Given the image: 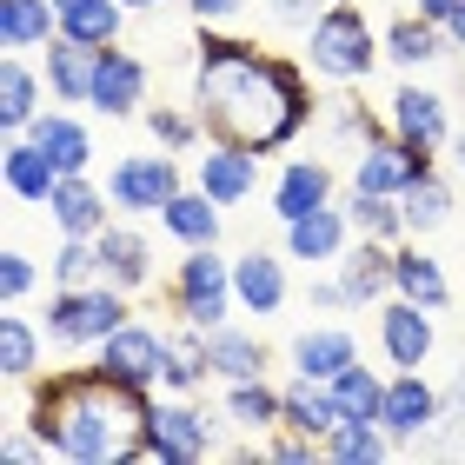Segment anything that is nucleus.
Instances as JSON below:
<instances>
[{
  "instance_id": "8fccbe9b",
  "label": "nucleus",
  "mask_w": 465,
  "mask_h": 465,
  "mask_svg": "<svg viewBox=\"0 0 465 465\" xmlns=\"http://www.w3.org/2000/svg\"><path fill=\"white\" fill-rule=\"evenodd\" d=\"M446 406L465 419V366H459V379H452V386H446Z\"/></svg>"
},
{
  "instance_id": "09e8293b",
  "label": "nucleus",
  "mask_w": 465,
  "mask_h": 465,
  "mask_svg": "<svg viewBox=\"0 0 465 465\" xmlns=\"http://www.w3.org/2000/svg\"><path fill=\"white\" fill-rule=\"evenodd\" d=\"M446 40H452V54H465V0L452 7V20H446Z\"/></svg>"
},
{
  "instance_id": "6e6552de",
  "label": "nucleus",
  "mask_w": 465,
  "mask_h": 465,
  "mask_svg": "<svg viewBox=\"0 0 465 465\" xmlns=\"http://www.w3.org/2000/svg\"><path fill=\"white\" fill-rule=\"evenodd\" d=\"M166 359H173V332L146 326L140 312H134L120 332H107V340L94 346V366L107 372V379H120V386H140V392H160Z\"/></svg>"
},
{
  "instance_id": "c03bdc74",
  "label": "nucleus",
  "mask_w": 465,
  "mask_h": 465,
  "mask_svg": "<svg viewBox=\"0 0 465 465\" xmlns=\"http://www.w3.org/2000/svg\"><path fill=\"white\" fill-rule=\"evenodd\" d=\"M326 7H332V0H266V20H272V27H286V34H306Z\"/></svg>"
},
{
  "instance_id": "49530a36",
  "label": "nucleus",
  "mask_w": 465,
  "mask_h": 465,
  "mask_svg": "<svg viewBox=\"0 0 465 465\" xmlns=\"http://www.w3.org/2000/svg\"><path fill=\"white\" fill-rule=\"evenodd\" d=\"M180 7L193 14V27H232L246 14V0H180Z\"/></svg>"
},
{
  "instance_id": "4be33fe9",
  "label": "nucleus",
  "mask_w": 465,
  "mask_h": 465,
  "mask_svg": "<svg viewBox=\"0 0 465 465\" xmlns=\"http://www.w3.org/2000/svg\"><path fill=\"white\" fill-rule=\"evenodd\" d=\"M340 286H346V300H352V312H379L392 300V246L386 240H352L346 252H340Z\"/></svg>"
},
{
  "instance_id": "ddd939ff",
  "label": "nucleus",
  "mask_w": 465,
  "mask_h": 465,
  "mask_svg": "<svg viewBox=\"0 0 465 465\" xmlns=\"http://www.w3.org/2000/svg\"><path fill=\"white\" fill-rule=\"evenodd\" d=\"M359 240L352 220H346V200H326V206H312V213L300 220H280V246H286V260H300L306 272L312 266H340V252Z\"/></svg>"
},
{
  "instance_id": "f8f14e48",
  "label": "nucleus",
  "mask_w": 465,
  "mask_h": 465,
  "mask_svg": "<svg viewBox=\"0 0 465 465\" xmlns=\"http://www.w3.org/2000/svg\"><path fill=\"white\" fill-rule=\"evenodd\" d=\"M386 120H392V134L399 140H412V146H432V153H446L452 146V107H446V94L439 87H426L419 74H406L392 87V100H386Z\"/></svg>"
},
{
  "instance_id": "4468645a",
  "label": "nucleus",
  "mask_w": 465,
  "mask_h": 465,
  "mask_svg": "<svg viewBox=\"0 0 465 465\" xmlns=\"http://www.w3.org/2000/svg\"><path fill=\"white\" fill-rule=\"evenodd\" d=\"M146 94H153V74L134 47H100V74H94V107L100 120H140L146 114Z\"/></svg>"
},
{
  "instance_id": "0eeeda50",
  "label": "nucleus",
  "mask_w": 465,
  "mask_h": 465,
  "mask_svg": "<svg viewBox=\"0 0 465 465\" xmlns=\"http://www.w3.org/2000/svg\"><path fill=\"white\" fill-rule=\"evenodd\" d=\"M193 180V166H180V153L146 146V153H120L107 166V193L120 206V220H160V206Z\"/></svg>"
},
{
  "instance_id": "9b49d317",
  "label": "nucleus",
  "mask_w": 465,
  "mask_h": 465,
  "mask_svg": "<svg viewBox=\"0 0 465 465\" xmlns=\"http://www.w3.org/2000/svg\"><path fill=\"white\" fill-rule=\"evenodd\" d=\"M379 352H386L392 372L432 366V352H439V312L406 300V292H392V300L379 306Z\"/></svg>"
},
{
  "instance_id": "a18cd8bd",
  "label": "nucleus",
  "mask_w": 465,
  "mask_h": 465,
  "mask_svg": "<svg viewBox=\"0 0 465 465\" xmlns=\"http://www.w3.org/2000/svg\"><path fill=\"white\" fill-rule=\"evenodd\" d=\"M312 452H320V439H312V432H292V426H272L266 432V459H280V465H306Z\"/></svg>"
},
{
  "instance_id": "9d476101",
  "label": "nucleus",
  "mask_w": 465,
  "mask_h": 465,
  "mask_svg": "<svg viewBox=\"0 0 465 465\" xmlns=\"http://www.w3.org/2000/svg\"><path fill=\"white\" fill-rule=\"evenodd\" d=\"M419 173H432V146H412V140H399V134H379V140H366L352 153V193H406V186L419 180Z\"/></svg>"
},
{
  "instance_id": "412c9836",
  "label": "nucleus",
  "mask_w": 465,
  "mask_h": 465,
  "mask_svg": "<svg viewBox=\"0 0 465 465\" xmlns=\"http://www.w3.org/2000/svg\"><path fill=\"white\" fill-rule=\"evenodd\" d=\"M340 200V173H332V160L320 153H292L280 166V180H272V220H300L312 206Z\"/></svg>"
},
{
  "instance_id": "ea45409f",
  "label": "nucleus",
  "mask_w": 465,
  "mask_h": 465,
  "mask_svg": "<svg viewBox=\"0 0 465 465\" xmlns=\"http://www.w3.org/2000/svg\"><path fill=\"white\" fill-rule=\"evenodd\" d=\"M332 392H340L346 419H379V406H386V372L366 366V359H352V366L332 379Z\"/></svg>"
},
{
  "instance_id": "72a5a7b5",
  "label": "nucleus",
  "mask_w": 465,
  "mask_h": 465,
  "mask_svg": "<svg viewBox=\"0 0 465 465\" xmlns=\"http://www.w3.org/2000/svg\"><path fill=\"white\" fill-rule=\"evenodd\" d=\"M60 34L54 0H0V47L7 54H40Z\"/></svg>"
},
{
  "instance_id": "6ab92c4d",
  "label": "nucleus",
  "mask_w": 465,
  "mask_h": 465,
  "mask_svg": "<svg viewBox=\"0 0 465 465\" xmlns=\"http://www.w3.org/2000/svg\"><path fill=\"white\" fill-rule=\"evenodd\" d=\"M40 74H47V100L60 107H94V74H100V47L74 34H54L40 47Z\"/></svg>"
},
{
  "instance_id": "a211bd4d",
  "label": "nucleus",
  "mask_w": 465,
  "mask_h": 465,
  "mask_svg": "<svg viewBox=\"0 0 465 465\" xmlns=\"http://www.w3.org/2000/svg\"><path fill=\"white\" fill-rule=\"evenodd\" d=\"M47 220L60 232H80V240H100L114 220H120V206L107 193V180H94V173H67L54 186V200H47Z\"/></svg>"
},
{
  "instance_id": "2eb2a0df",
  "label": "nucleus",
  "mask_w": 465,
  "mask_h": 465,
  "mask_svg": "<svg viewBox=\"0 0 465 465\" xmlns=\"http://www.w3.org/2000/svg\"><path fill=\"white\" fill-rule=\"evenodd\" d=\"M193 186L220 206H246L260 193V153H246V146H232V140H206L193 153Z\"/></svg>"
},
{
  "instance_id": "423d86ee",
  "label": "nucleus",
  "mask_w": 465,
  "mask_h": 465,
  "mask_svg": "<svg viewBox=\"0 0 465 465\" xmlns=\"http://www.w3.org/2000/svg\"><path fill=\"white\" fill-rule=\"evenodd\" d=\"M220 419L186 392H153V426H146V459L140 465H200V459H213L220 452Z\"/></svg>"
},
{
  "instance_id": "39448f33",
  "label": "nucleus",
  "mask_w": 465,
  "mask_h": 465,
  "mask_svg": "<svg viewBox=\"0 0 465 465\" xmlns=\"http://www.w3.org/2000/svg\"><path fill=\"white\" fill-rule=\"evenodd\" d=\"M166 300L186 326L213 332L226 326L232 312H240V292H232V260L220 246H186V260L173 266V280H166Z\"/></svg>"
},
{
  "instance_id": "dca6fc26",
  "label": "nucleus",
  "mask_w": 465,
  "mask_h": 465,
  "mask_svg": "<svg viewBox=\"0 0 465 465\" xmlns=\"http://www.w3.org/2000/svg\"><path fill=\"white\" fill-rule=\"evenodd\" d=\"M60 180H67V166H60L40 140H27V134L0 140V186H7L20 206H47Z\"/></svg>"
},
{
  "instance_id": "a878e982",
  "label": "nucleus",
  "mask_w": 465,
  "mask_h": 465,
  "mask_svg": "<svg viewBox=\"0 0 465 465\" xmlns=\"http://www.w3.org/2000/svg\"><path fill=\"white\" fill-rule=\"evenodd\" d=\"M206 359H213V379H220V386H232V379H266V372H272V346L260 340V332L232 326V320L206 332Z\"/></svg>"
},
{
  "instance_id": "79ce46f5",
  "label": "nucleus",
  "mask_w": 465,
  "mask_h": 465,
  "mask_svg": "<svg viewBox=\"0 0 465 465\" xmlns=\"http://www.w3.org/2000/svg\"><path fill=\"white\" fill-rule=\"evenodd\" d=\"M34 286H40V266L20 246H7V252H0V306H27Z\"/></svg>"
},
{
  "instance_id": "c756f323",
  "label": "nucleus",
  "mask_w": 465,
  "mask_h": 465,
  "mask_svg": "<svg viewBox=\"0 0 465 465\" xmlns=\"http://www.w3.org/2000/svg\"><path fill=\"white\" fill-rule=\"evenodd\" d=\"M40 94H47V74L27 67V54H7V60H0V140L34 126Z\"/></svg>"
},
{
  "instance_id": "f257e3e1",
  "label": "nucleus",
  "mask_w": 465,
  "mask_h": 465,
  "mask_svg": "<svg viewBox=\"0 0 465 465\" xmlns=\"http://www.w3.org/2000/svg\"><path fill=\"white\" fill-rule=\"evenodd\" d=\"M193 114L206 120V140H232V146L266 160V153H286L306 134L320 100H312L306 67H292L286 54H260L240 34L200 27Z\"/></svg>"
},
{
  "instance_id": "a19ab883",
  "label": "nucleus",
  "mask_w": 465,
  "mask_h": 465,
  "mask_svg": "<svg viewBox=\"0 0 465 465\" xmlns=\"http://www.w3.org/2000/svg\"><path fill=\"white\" fill-rule=\"evenodd\" d=\"M332 134H340V140H352V153H359V146H366V140H379V134H392V120H379V114H366V100H340V107H332Z\"/></svg>"
},
{
  "instance_id": "393cba45",
  "label": "nucleus",
  "mask_w": 465,
  "mask_h": 465,
  "mask_svg": "<svg viewBox=\"0 0 465 465\" xmlns=\"http://www.w3.org/2000/svg\"><path fill=\"white\" fill-rule=\"evenodd\" d=\"M392 292H406V300L432 306V312H446V306H452V280H446V266H439V252H426L419 240H399V246H392Z\"/></svg>"
},
{
  "instance_id": "b1692460",
  "label": "nucleus",
  "mask_w": 465,
  "mask_h": 465,
  "mask_svg": "<svg viewBox=\"0 0 465 465\" xmlns=\"http://www.w3.org/2000/svg\"><path fill=\"white\" fill-rule=\"evenodd\" d=\"M27 140H40L67 173H94V126L80 120V107H60V100L40 107L34 126H27Z\"/></svg>"
},
{
  "instance_id": "58836bf2",
  "label": "nucleus",
  "mask_w": 465,
  "mask_h": 465,
  "mask_svg": "<svg viewBox=\"0 0 465 465\" xmlns=\"http://www.w3.org/2000/svg\"><path fill=\"white\" fill-rule=\"evenodd\" d=\"M47 280L54 286H94V280H107V266H100V240L60 232V246H54V260H47Z\"/></svg>"
},
{
  "instance_id": "1a4fd4ad",
  "label": "nucleus",
  "mask_w": 465,
  "mask_h": 465,
  "mask_svg": "<svg viewBox=\"0 0 465 465\" xmlns=\"http://www.w3.org/2000/svg\"><path fill=\"white\" fill-rule=\"evenodd\" d=\"M379 426L392 432V446H419L426 432L446 426V392L426 379V366L386 372V406H379Z\"/></svg>"
},
{
  "instance_id": "e433bc0d",
  "label": "nucleus",
  "mask_w": 465,
  "mask_h": 465,
  "mask_svg": "<svg viewBox=\"0 0 465 465\" xmlns=\"http://www.w3.org/2000/svg\"><path fill=\"white\" fill-rule=\"evenodd\" d=\"M126 27V7L120 0H74V7H60V34L87 40V47H114Z\"/></svg>"
},
{
  "instance_id": "20e7f679",
  "label": "nucleus",
  "mask_w": 465,
  "mask_h": 465,
  "mask_svg": "<svg viewBox=\"0 0 465 465\" xmlns=\"http://www.w3.org/2000/svg\"><path fill=\"white\" fill-rule=\"evenodd\" d=\"M126 320H134V292H120L114 280L54 286L47 306H40V332H47V346H60V352H94Z\"/></svg>"
},
{
  "instance_id": "473e14b6",
  "label": "nucleus",
  "mask_w": 465,
  "mask_h": 465,
  "mask_svg": "<svg viewBox=\"0 0 465 465\" xmlns=\"http://www.w3.org/2000/svg\"><path fill=\"white\" fill-rule=\"evenodd\" d=\"M399 206H406V232H412V240H432L439 226H452L459 193H452V180L432 166V173H419L406 193H399Z\"/></svg>"
},
{
  "instance_id": "7ed1b4c3",
  "label": "nucleus",
  "mask_w": 465,
  "mask_h": 465,
  "mask_svg": "<svg viewBox=\"0 0 465 465\" xmlns=\"http://www.w3.org/2000/svg\"><path fill=\"white\" fill-rule=\"evenodd\" d=\"M379 60H386V34L359 14V0H332L306 27V67L320 80H332V87H359Z\"/></svg>"
},
{
  "instance_id": "3c124183",
  "label": "nucleus",
  "mask_w": 465,
  "mask_h": 465,
  "mask_svg": "<svg viewBox=\"0 0 465 465\" xmlns=\"http://www.w3.org/2000/svg\"><path fill=\"white\" fill-rule=\"evenodd\" d=\"M446 153H452V173L465 180V126H459V134H452V146H446Z\"/></svg>"
},
{
  "instance_id": "c85d7f7f",
  "label": "nucleus",
  "mask_w": 465,
  "mask_h": 465,
  "mask_svg": "<svg viewBox=\"0 0 465 465\" xmlns=\"http://www.w3.org/2000/svg\"><path fill=\"white\" fill-rule=\"evenodd\" d=\"M280 399H286V419H280V426H292V432H312L320 446H326V432L346 419V412H340V392H332L326 379H306V372H292L286 386H280Z\"/></svg>"
},
{
  "instance_id": "cd10ccee",
  "label": "nucleus",
  "mask_w": 465,
  "mask_h": 465,
  "mask_svg": "<svg viewBox=\"0 0 465 465\" xmlns=\"http://www.w3.org/2000/svg\"><path fill=\"white\" fill-rule=\"evenodd\" d=\"M446 54H452V40H446V27L426 20V14H399L392 27H386V60H392L399 74H426V67H439Z\"/></svg>"
},
{
  "instance_id": "de8ad7c7",
  "label": "nucleus",
  "mask_w": 465,
  "mask_h": 465,
  "mask_svg": "<svg viewBox=\"0 0 465 465\" xmlns=\"http://www.w3.org/2000/svg\"><path fill=\"white\" fill-rule=\"evenodd\" d=\"M452 7H459V0H412V14H426V20H439V27H446V20H452Z\"/></svg>"
},
{
  "instance_id": "5701e85b",
  "label": "nucleus",
  "mask_w": 465,
  "mask_h": 465,
  "mask_svg": "<svg viewBox=\"0 0 465 465\" xmlns=\"http://www.w3.org/2000/svg\"><path fill=\"white\" fill-rule=\"evenodd\" d=\"M100 266L120 292H146L153 286V240L140 232V220H114L100 232Z\"/></svg>"
},
{
  "instance_id": "603ef678",
  "label": "nucleus",
  "mask_w": 465,
  "mask_h": 465,
  "mask_svg": "<svg viewBox=\"0 0 465 465\" xmlns=\"http://www.w3.org/2000/svg\"><path fill=\"white\" fill-rule=\"evenodd\" d=\"M126 14H160V7H173V0H120Z\"/></svg>"
},
{
  "instance_id": "aec40b11",
  "label": "nucleus",
  "mask_w": 465,
  "mask_h": 465,
  "mask_svg": "<svg viewBox=\"0 0 465 465\" xmlns=\"http://www.w3.org/2000/svg\"><path fill=\"white\" fill-rule=\"evenodd\" d=\"M359 359V340H352V326H340V320H312V326H300L286 340V366L292 372H306V379H340L346 366Z\"/></svg>"
},
{
  "instance_id": "4c0bfd02",
  "label": "nucleus",
  "mask_w": 465,
  "mask_h": 465,
  "mask_svg": "<svg viewBox=\"0 0 465 465\" xmlns=\"http://www.w3.org/2000/svg\"><path fill=\"white\" fill-rule=\"evenodd\" d=\"M140 120H146V134H153V146H166V153H200V146H206V120L193 107H166V100H153Z\"/></svg>"
},
{
  "instance_id": "f704fd0d",
  "label": "nucleus",
  "mask_w": 465,
  "mask_h": 465,
  "mask_svg": "<svg viewBox=\"0 0 465 465\" xmlns=\"http://www.w3.org/2000/svg\"><path fill=\"white\" fill-rule=\"evenodd\" d=\"M326 459H340V465H379V459H392V432L379 426V419H340V426L326 432Z\"/></svg>"
},
{
  "instance_id": "37998d69",
  "label": "nucleus",
  "mask_w": 465,
  "mask_h": 465,
  "mask_svg": "<svg viewBox=\"0 0 465 465\" xmlns=\"http://www.w3.org/2000/svg\"><path fill=\"white\" fill-rule=\"evenodd\" d=\"M300 300H306V312H352V300H346V286H340V272H332V266H312L306 272Z\"/></svg>"
},
{
  "instance_id": "bb28decb",
  "label": "nucleus",
  "mask_w": 465,
  "mask_h": 465,
  "mask_svg": "<svg viewBox=\"0 0 465 465\" xmlns=\"http://www.w3.org/2000/svg\"><path fill=\"white\" fill-rule=\"evenodd\" d=\"M160 226L173 232L180 246H220V240H226V206H220V200H206L200 186L186 180L180 193L160 206Z\"/></svg>"
},
{
  "instance_id": "864d4df0",
  "label": "nucleus",
  "mask_w": 465,
  "mask_h": 465,
  "mask_svg": "<svg viewBox=\"0 0 465 465\" xmlns=\"http://www.w3.org/2000/svg\"><path fill=\"white\" fill-rule=\"evenodd\" d=\"M54 7H74V0H54Z\"/></svg>"
},
{
  "instance_id": "7c9ffc66",
  "label": "nucleus",
  "mask_w": 465,
  "mask_h": 465,
  "mask_svg": "<svg viewBox=\"0 0 465 465\" xmlns=\"http://www.w3.org/2000/svg\"><path fill=\"white\" fill-rule=\"evenodd\" d=\"M220 412H226V426H240V432H272L286 419V399L272 379H232V386L220 392Z\"/></svg>"
},
{
  "instance_id": "2f4dec72",
  "label": "nucleus",
  "mask_w": 465,
  "mask_h": 465,
  "mask_svg": "<svg viewBox=\"0 0 465 465\" xmlns=\"http://www.w3.org/2000/svg\"><path fill=\"white\" fill-rule=\"evenodd\" d=\"M40 352H47L40 320H27L20 306H7L0 312V372H7V386H34L40 379Z\"/></svg>"
},
{
  "instance_id": "f3484780",
  "label": "nucleus",
  "mask_w": 465,
  "mask_h": 465,
  "mask_svg": "<svg viewBox=\"0 0 465 465\" xmlns=\"http://www.w3.org/2000/svg\"><path fill=\"white\" fill-rule=\"evenodd\" d=\"M232 292H240V312H260V320H272V312H286L292 300V280H286V246H246L232 252Z\"/></svg>"
},
{
  "instance_id": "f03ea898",
  "label": "nucleus",
  "mask_w": 465,
  "mask_h": 465,
  "mask_svg": "<svg viewBox=\"0 0 465 465\" xmlns=\"http://www.w3.org/2000/svg\"><path fill=\"white\" fill-rule=\"evenodd\" d=\"M20 426L47 446V459L67 465H140L146 459V426H153V392L120 386L100 366L80 372H47L34 386V406Z\"/></svg>"
},
{
  "instance_id": "c9c22d12",
  "label": "nucleus",
  "mask_w": 465,
  "mask_h": 465,
  "mask_svg": "<svg viewBox=\"0 0 465 465\" xmlns=\"http://www.w3.org/2000/svg\"><path fill=\"white\" fill-rule=\"evenodd\" d=\"M346 220H352L359 240H386V246L412 240V232H406V206H399L392 193H352V186H346Z\"/></svg>"
}]
</instances>
